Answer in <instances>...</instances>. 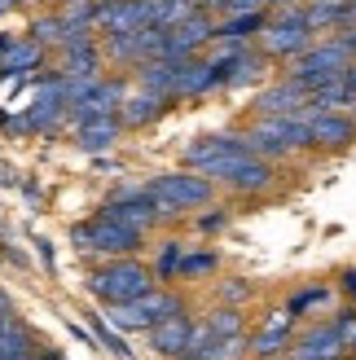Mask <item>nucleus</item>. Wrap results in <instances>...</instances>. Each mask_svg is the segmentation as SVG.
I'll return each instance as SVG.
<instances>
[{"label":"nucleus","mask_w":356,"mask_h":360,"mask_svg":"<svg viewBox=\"0 0 356 360\" xmlns=\"http://www.w3.org/2000/svg\"><path fill=\"white\" fill-rule=\"evenodd\" d=\"M312 101L304 105L299 115H269V119H255L251 128H246V150L269 158V163H277V158H291L299 150H312Z\"/></svg>","instance_id":"1"},{"label":"nucleus","mask_w":356,"mask_h":360,"mask_svg":"<svg viewBox=\"0 0 356 360\" xmlns=\"http://www.w3.org/2000/svg\"><path fill=\"white\" fill-rule=\"evenodd\" d=\"M154 268L141 264L136 255H119V259H106L97 264L93 273H88V290H93L106 308H115V303H132L141 299L146 290H154Z\"/></svg>","instance_id":"2"},{"label":"nucleus","mask_w":356,"mask_h":360,"mask_svg":"<svg viewBox=\"0 0 356 360\" xmlns=\"http://www.w3.org/2000/svg\"><path fill=\"white\" fill-rule=\"evenodd\" d=\"M146 189L154 198V207L163 220H176V215H185V211H198L207 207L211 198H216V185L203 176V172H163V176H150L146 180Z\"/></svg>","instance_id":"3"},{"label":"nucleus","mask_w":356,"mask_h":360,"mask_svg":"<svg viewBox=\"0 0 356 360\" xmlns=\"http://www.w3.org/2000/svg\"><path fill=\"white\" fill-rule=\"evenodd\" d=\"M317 44V31L308 27V13H304V5H286V9H273L269 13V27L260 31V40H255V49L264 53L269 62H295L304 49H312Z\"/></svg>","instance_id":"4"},{"label":"nucleus","mask_w":356,"mask_h":360,"mask_svg":"<svg viewBox=\"0 0 356 360\" xmlns=\"http://www.w3.org/2000/svg\"><path fill=\"white\" fill-rule=\"evenodd\" d=\"M348 62H356V58L339 40V31H334V35H326V40H317L312 49H304L295 62H286V79L299 84L304 93H317V88H326L330 79H339Z\"/></svg>","instance_id":"5"},{"label":"nucleus","mask_w":356,"mask_h":360,"mask_svg":"<svg viewBox=\"0 0 356 360\" xmlns=\"http://www.w3.org/2000/svg\"><path fill=\"white\" fill-rule=\"evenodd\" d=\"M70 242H75V250H93V255H106V259H119V255H136L141 242H146V233L115 220V215L97 211L93 220H84L70 229Z\"/></svg>","instance_id":"6"},{"label":"nucleus","mask_w":356,"mask_h":360,"mask_svg":"<svg viewBox=\"0 0 356 360\" xmlns=\"http://www.w3.org/2000/svg\"><path fill=\"white\" fill-rule=\"evenodd\" d=\"M176 312H189L185 299L172 290V285H154V290H146L141 299L132 303H115L110 312H106V321L119 330V334H132V330H154L158 321H167Z\"/></svg>","instance_id":"7"},{"label":"nucleus","mask_w":356,"mask_h":360,"mask_svg":"<svg viewBox=\"0 0 356 360\" xmlns=\"http://www.w3.org/2000/svg\"><path fill=\"white\" fill-rule=\"evenodd\" d=\"M203 176H207L216 189H234V193L255 198V193H264V189H273V176H277V172H273L269 158L242 150V154H234V158H220V163H211Z\"/></svg>","instance_id":"8"},{"label":"nucleus","mask_w":356,"mask_h":360,"mask_svg":"<svg viewBox=\"0 0 356 360\" xmlns=\"http://www.w3.org/2000/svg\"><path fill=\"white\" fill-rule=\"evenodd\" d=\"M207 62L216 66L220 88H242V84H255L264 70H269V58L255 49V44H211Z\"/></svg>","instance_id":"9"},{"label":"nucleus","mask_w":356,"mask_h":360,"mask_svg":"<svg viewBox=\"0 0 356 360\" xmlns=\"http://www.w3.org/2000/svg\"><path fill=\"white\" fill-rule=\"evenodd\" d=\"M295 312L291 308H273L269 316H264L260 321V330L251 334V343H246V352H251L255 360H281V356H286L291 352V343H295Z\"/></svg>","instance_id":"10"},{"label":"nucleus","mask_w":356,"mask_h":360,"mask_svg":"<svg viewBox=\"0 0 356 360\" xmlns=\"http://www.w3.org/2000/svg\"><path fill=\"white\" fill-rule=\"evenodd\" d=\"M123 97H128V84H123L119 75H115V79L101 75V79L93 84V93L66 110V123H70V128H80V123H93V119H115L119 105H123Z\"/></svg>","instance_id":"11"},{"label":"nucleus","mask_w":356,"mask_h":360,"mask_svg":"<svg viewBox=\"0 0 356 360\" xmlns=\"http://www.w3.org/2000/svg\"><path fill=\"white\" fill-rule=\"evenodd\" d=\"M101 211H106V215H115V220H123V224H132V229H141V233L154 229L158 220H163L146 185H119L110 198H106V207H101Z\"/></svg>","instance_id":"12"},{"label":"nucleus","mask_w":356,"mask_h":360,"mask_svg":"<svg viewBox=\"0 0 356 360\" xmlns=\"http://www.w3.org/2000/svg\"><path fill=\"white\" fill-rule=\"evenodd\" d=\"M97 35H123L150 27V0H101L97 5Z\"/></svg>","instance_id":"13"},{"label":"nucleus","mask_w":356,"mask_h":360,"mask_svg":"<svg viewBox=\"0 0 356 360\" xmlns=\"http://www.w3.org/2000/svg\"><path fill=\"white\" fill-rule=\"evenodd\" d=\"M246 150V136L242 132H207L198 141H189L185 146V167L189 172H207L211 163H220V158H234Z\"/></svg>","instance_id":"14"},{"label":"nucleus","mask_w":356,"mask_h":360,"mask_svg":"<svg viewBox=\"0 0 356 360\" xmlns=\"http://www.w3.org/2000/svg\"><path fill=\"white\" fill-rule=\"evenodd\" d=\"M356 141V115L348 110H317L312 119V150H322V154H339L348 150Z\"/></svg>","instance_id":"15"},{"label":"nucleus","mask_w":356,"mask_h":360,"mask_svg":"<svg viewBox=\"0 0 356 360\" xmlns=\"http://www.w3.org/2000/svg\"><path fill=\"white\" fill-rule=\"evenodd\" d=\"M146 334H150V352H154V356L181 360L185 347H189V334H193V316H189V312H176V316H167V321H158V326L146 330Z\"/></svg>","instance_id":"16"},{"label":"nucleus","mask_w":356,"mask_h":360,"mask_svg":"<svg viewBox=\"0 0 356 360\" xmlns=\"http://www.w3.org/2000/svg\"><path fill=\"white\" fill-rule=\"evenodd\" d=\"M304 105H308V93L281 75L277 84H269V88H264V93L255 97L251 110H255V119H269V115H299Z\"/></svg>","instance_id":"17"},{"label":"nucleus","mask_w":356,"mask_h":360,"mask_svg":"<svg viewBox=\"0 0 356 360\" xmlns=\"http://www.w3.org/2000/svg\"><path fill=\"white\" fill-rule=\"evenodd\" d=\"M44 53L49 49H40L31 35H5V44H0V70H5V75H23L27 79V75L40 70Z\"/></svg>","instance_id":"18"},{"label":"nucleus","mask_w":356,"mask_h":360,"mask_svg":"<svg viewBox=\"0 0 356 360\" xmlns=\"http://www.w3.org/2000/svg\"><path fill=\"white\" fill-rule=\"evenodd\" d=\"M167 110H172L167 97L146 93V88H132V93L123 97V105H119V123H123V128H146V123L163 119Z\"/></svg>","instance_id":"19"},{"label":"nucleus","mask_w":356,"mask_h":360,"mask_svg":"<svg viewBox=\"0 0 356 360\" xmlns=\"http://www.w3.org/2000/svg\"><path fill=\"white\" fill-rule=\"evenodd\" d=\"M264 27H269V9L229 13V18H220V22H216V40H211V44H255Z\"/></svg>","instance_id":"20"},{"label":"nucleus","mask_w":356,"mask_h":360,"mask_svg":"<svg viewBox=\"0 0 356 360\" xmlns=\"http://www.w3.org/2000/svg\"><path fill=\"white\" fill-rule=\"evenodd\" d=\"M40 356H44V343L18 316L9 326H0V360H40Z\"/></svg>","instance_id":"21"},{"label":"nucleus","mask_w":356,"mask_h":360,"mask_svg":"<svg viewBox=\"0 0 356 360\" xmlns=\"http://www.w3.org/2000/svg\"><path fill=\"white\" fill-rule=\"evenodd\" d=\"M304 13H308V27L322 35V31H343L352 27V0H304Z\"/></svg>","instance_id":"22"},{"label":"nucleus","mask_w":356,"mask_h":360,"mask_svg":"<svg viewBox=\"0 0 356 360\" xmlns=\"http://www.w3.org/2000/svg\"><path fill=\"white\" fill-rule=\"evenodd\" d=\"M119 136H123L119 115L115 119H93V123H80V128H75V146L84 154H106V150L119 146Z\"/></svg>","instance_id":"23"},{"label":"nucleus","mask_w":356,"mask_h":360,"mask_svg":"<svg viewBox=\"0 0 356 360\" xmlns=\"http://www.w3.org/2000/svg\"><path fill=\"white\" fill-rule=\"evenodd\" d=\"M246 343H251V334L211 338V343H203V347H189L181 360H242V356H251V352H246Z\"/></svg>","instance_id":"24"},{"label":"nucleus","mask_w":356,"mask_h":360,"mask_svg":"<svg viewBox=\"0 0 356 360\" xmlns=\"http://www.w3.org/2000/svg\"><path fill=\"white\" fill-rule=\"evenodd\" d=\"M66 31H70V27L62 22V13L53 9V13H44V18H35V22H31V31H27V35H31V40L40 44V49H58V44L66 40Z\"/></svg>","instance_id":"25"},{"label":"nucleus","mask_w":356,"mask_h":360,"mask_svg":"<svg viewBox=\"0 0 356 360\" xmlns=\"http://www.w3.org/2000/svg\"><path fill=\"white\" fill-rule=\"evenodd\" d=\"M181 255L185 246L181 242H163L154 255V281H176V273H181Z\"/></svg>","instance_id":"26"},{"label":"nucleus","mask_w":356,"mask_h":360,"mask_svg":"<svg viewBox=\"0 0 356 360\" xmlns=\"http://www.w3.org/2000/svg\"><path fill=\"white\" fill-rule=\"evenodd\" d=\"M97 5H101V0H66L58 13H62L66 27H93V22H97ZM93 31H97V27H93Z\"/></svg>","instance_id":"27"},{"label":"nucleus","mask_w":356,"mask_h":360,"mask_svg":"<svg viewBox=\"0 0 356 360\" xmlns=\"http://www.w3.org/2000/svg\"><path fill=\"white\" fill-rule=\"evenodd\" d=\"M251 295H255V285L242 281V277L216 285V303H224V308H246V303H251Z\"/></svg>","instance_id":"28"},{"label":"nucleus","mask_w":356,"mask_h":360,"mask_svg":"<svg viewBox=\"0 0 356 360\" xmlns=\"http://www.w3.org/2000/svg\"><path fill=\"white\" fill-rule=\"evenodd\" d=\"M93 334H97V343H101L106 352H115L119 360H128V356H132V347L123 343V334H119V330H115L106 316H93Z\"/></svg>","instance_id":"29"},{"label":"nucleus","mask_w":356,"mask_h":360,"mask_svg":"<svg viewBox=\"0 0 356 360\" xmlns=\"http://www.w3.org/2000/svg\"><path fill=\"white\" fill-rule=\"evenodd\" d=\"M216 255H211V250H185V255H181V273H176V277H211V273H216Z\"/></svg>","instance_id":"30"},{"label":"nucleus","mask_w":356,"mask_h":360,"mask_svg":"<svg viewBox=\"0 0 356 360\" xmlns=\"http://www.w3.org/2000/svg\"><path fill=\"white\" fill-rule=\"evenodd\" d=\"M203 9L207 13H216V18H229V13H255V9H269L264 0H203Z\"/></svg>","instance_id":"31"},{"label":"nucleus","mask_w":356,"mask_h":360,"mask_svg":"<svg viewBox=\"0 0 356 360\" xmlns=\"http://www.w3.org/2000/svg\"><path fill=\"white\" fill-rule=\"evenodd\" d=\"M326 295H330L326 285H308V290H295V295H291V303H286V308H291L295 316H299V312L308 316V312L317 308V303H326Z\"/></svg>","instance_id":"32"},{"label":"nucleus","mask_w":356,"mask_h":360,"mask_svg":"<svg viewBox=\"0 0 356 360\" xmlns=\"http://www.w3.org/2000/svg\"><path fill=\"white\" fill-rule=\"evenodd\" d=\"M339 84H343V93H348V97L356 101V62H348V66H343V75H339Z\"/></svg>","instance_id":"33"},{"label":"nucleus","mask_w":356,"mask_h":360,"mask_svg":"<svg viewBox=\"0 0 356 360\" xmlns=\"http://www.w3.org/2000/svg\"><path fill=\"white\" fill-rule=\"evenodd\" d=\"M339 290L356 303V268H348V273H343V281H339Z\"/></svg>","instance_id":"34"},{"label":"nucleus","mask_w":356,"mask_h":360,"mask_svg":"<svg viewBox=\"0 0 356 360\" xmlns=\"http://www.w3.org/2000/svg\"><path fill=\"white\" fill-rule=\"evenodd\" d=\"M35 246H40V259H44V268H53V246H49V242H35Z\"/></svg>","instance_id":"35"},{"label":"nucleus","mask_w":356,"mask_h":360,"mask_svg":"<svg viewBox=\"0 0 356 360\" xmlns=\"http://www.w3.org/2000/svg\"><path fill=\"white\" fill-rule=\"evenodd\" d=\"M220 224H224V215H220V211H216V215H203V229H220Z\"/></svg>","instance_id":"36"},{"label":"nucleus","mask_w":356,"mask_h":360,"mask_svg":"<svg viewBox=\"0 0 356 360\" xmlns=\"http://www.w3.org/2000/svg\"><path fill=\"white\" fill-rule=\"evenodd\" d=\"M264 5H269V13H273V9H286V5H304V0H264Z\"/></svg>","instance_id":"37"},{"label":"nucleus","mask_w":356,"mask_h":360,"mask_svg":"<svg viewBox=\"0 0 356 360\" xmlns=\"http://www.w3.org/2000/svg\"><path fill=\"white\" fill-rule=\"evenodd\" d=\"M352 27H356V0H352Z\"/></svg>","instance_id":"38"},{"label":"nucleus","mask_w":356,"mask_h":360,"mask_svg":"<svg viewBox=\"0 0 356 360\" xmlns=\"http://www.w3.org/2000/svg\"><path fill=\"white\" fill-rule=\"evenodd\" d=\"M352 356H356V347H352Z\"/></svg>","instance_id":"39"}]
</instances>
